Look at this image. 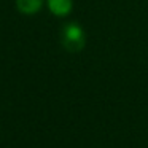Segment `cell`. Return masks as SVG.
<instances>
[{"label":"cell","instance_id":"obj_1","mask_svg":"<svg viewBox=\"0 0 148 148\" xmlns=\"http://www.w3.org/2000/svg\"><path fill=\"white\" fill-rule=\"evenodd\" d=\"M61 45L69 53H80L86 45V34L78 23H67L61 29Z\"/></svg>","mask_w":148,"mask_h":148},{"label":"cell","instance_id":"obj_2","mask_svg":"<svg viewBox=\"0 0 148 148\" xmlns=\"http://www.w3.org/2000/svg\"><path fill=\"white\" fill-rule=\"evenodd\" d=\"M45 0H16V8L23 14H35L43 7Z\"/></svg>","mask_w":148,"mask_h":148},{"label":"cell","instance_id":"obj_3","mask_svg":"<svg viewBox=\"0 0 148 148\" xmlns=\"http://www.w3.org/2000/svg\"><path fill=\"white\" fill-rule=\"evenodd\" d=\"M48 8L56 16H67L72 10V0H48Z\"/></svg>","mask_w":148,"mask_h":148}]
</instances>
